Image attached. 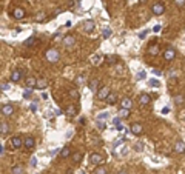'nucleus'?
Instances as JSON below:
<instances>
[{"label":"nucleus","mask_w":185,"mask_h":174,"mask_svg":"<svg viewBox=\"0 0 185 174\" xmlns=\"http://www.w3.org/2000/svg\"><path fill=\"white\" fill-rule=\"evenodd\" d=\"M45 59H46L49 63H56V62H59L60 54H59V51H57L56 48H49V49H46V53H45Z\"/></svg>","instance_id":"f257e3e1"},{"label":"nucleus","mask_w":185,"mask_h":174,"mask_svg":"<svg viewBox=\"0 0 185 174\" xmlns=\"http://www.w3.org/2000/svg\"><path fill=\"white\" fill-rule=\"evenodd\" d=\"M89 162L94 166H100V165L105 163V157L102 154H99V152H91L89 154Z\"/></svg>","instance_id":"f03ea898"},{"label":"nucleus","mask_w":185,"mask_h":174,"mask_svg":"<svg viewBox=\"0 0 185 174\" xmlns=\"http://www.w3.org/2000/svg\"><path fill=\"white\" fill-rule=\"evenodd\" d=\"M88 88L92 94H97V91L100 89V80L99 79H91L89 83H88Z\"/></svg>","instance_id":"7ed1b4c3"},{"label":"nucleus","mask_w":185,"mask_h":174,"mask_svg":"<svg viewBox=\"0 0 185 174\" xmlns=\"http://www.w3.org/2000/svg\"><path fill=\"white\" fill-rule=\"evenodd\" d=\"M151 11H153L154 16H162V14L165 13V5H163L162 2H156V3L151 6Z\"/></svg>","instance_id":"20e7f679"},{"label":"nucleus","mask_w":185,"mask_h":174,"mask_svg":"<svg viewBox=\"0 0 185 174\" xmlns=\"http://www.w3.org/2000/svg\"><path fill=\"white\" fill-rule=\"evenodd\" d=\"M110 93H111V91H110V88H108V86H100V89L97 91V94H96V96H97V99H99V100H107V97L110 96Z\"/></svg>","instance_id":"39448f33"},{"label":"nucleus","mask_w":185,"mask_h":174,"mask_svg":"<svg viewBox=\"0 0 185 174\" xmlns=\"http://www.w3.org/2000/svg\"><path fill=\"white\" fill-rule=\"evenodd\" d=\"M11 146H13L14 149L22 148V146H23V140H22V137H20V136H13V137H11Z\"/></svg>","instance_id":"423d86ee"},{"label":"nucleus","mask_w":185,"mask_h":174,"mask_svg":"<svg viewBox=\"0 0 185 174\" xmlns=\"http://www.w3.org/2000/svg\"><path fill=\"white\" fill-rule=\"evenodd\" d=\"M174 57H176V49H174V48H167V49L163 51V59H165L167 62H171Z\"/></svg>","instance_id":"0eeeda50"},{"label":"nucleus","mask_w":185,"mask_h":174,"mask_svg":"<svg viewBox=\"0 0 185 174\" xmlns=\"http://www.w3.org/2000/svg\"><path fill=\"white\" fill-rule=\"evenodd\" d=\"M151 102V96L150 94H147V93H144V94H140L139 96V103L142 105V106H145V105H148Z\"/></svg>","instance_id":"6e6552de"},{"label":"nucleus","mask_w":185,"mask_h":174,"mask_svg":"<svg viewBox=\"0 0 185 174\" xmlns=\"http://www.w3.org/2000/svg\"><path fill=\"white\" fill-rule=\"evenodd\" d=\"M13 17L17 19V20L23 19V17H25V10H22V8H16V10L13 11Z\"/></svg>","instance_id":"1a4fd4ad"},{"label":"nucleus","mask_w":185,"mask_h":174,"mask_svg":"<svg viewBox=\"0 0 185 174\" xmlns=\"http://www.w3.org/2000/svg\"><path fill=\"white\" fill-rule=\"evenodd\" d=\"M120 106H122V108H127V109H131V106H133V100H131L130 97H124V99L120 100Z\"/></svg>","instance_id":"9d476101"},{"label":"nucleus","mask_w":185,"mask_h":174,"mask_svg":"<svg viewBox=\"0 0 185 174\" xmlns=\"http://www.w3.org/2000/svg\"><path fill=\"white\" fill-rule=\"evenodd\" d=\"M14 113V106L13 105H2V114L3 116H11Z\"/></svg>","instance_id":"9b49d317"},{"label":"nucleus","mask_w":185,"mask_h":174,"mask_svg":"<svg viewBox=\"0 0 185 174\" xmlns=\"http://www.w3.org/2000/svg\"><path fill=\"white\" fill-rule=\"evenodd\" d=\"M76 43V37L74 36H65L63 37V45L65 46H73Z\"/></svg>","instance_id":"f8f14e48"},{"label":"nucleus","mask_w":185,"mask_h":174,"mask_svg":"<svg viewBox=\"0 0 185 174\" xmlns=\"http://www.w3.org/2000/svg\"><path fill=\"white\" fill-rule=\"evenodd\" d=\"M11 80H13L14 83L20 82V80H22V71H20V69H16V71H13V74H11Z\"/></svg>","instance_id":"ddd939ff"},{"label":"nucleus","mask_w":185,"mask_h":174,"mask_svg":"<svg viewBox=\"0 0 185 174\" xmlns=\"http://www.w3.org/2000/svg\"><path fill=\"white\" fill-rule=\"evenodd\" d=\"M23 146H25V148H28V149L34 148V139H33L31 136H26V137H25V140H23Z\"/></svg>","instance_id":"4468645a"},{"label":"nucleus","mask_w":185,"mask_h":174,"mask_svg":"<svg viewBox=\"0 0 185 174\" xmlns=\"http://www.w3.org/2000/svg\"><path fill=\"white\" fill-rule=\"evenodd\" d=\"M131 132H133L134 136L142 134V125H140V123H133V125H131Z\"/></svg>","instance_id":"2eb2a0df"},{"label":"nucleus","mask_w":185,"mask_h":174,"mask_svg":"<svg viewBox=\"0 0 185 174\" xmlns=\"http://www.w3.org/2000/svg\"><path fill=\"white\" fill-rule=\"evenodd\" d=\"M174 149H176V152H180V154H183V152H185V143H183L182 140L176 142V145H174Z\"/></svg>","instance_id":"dca6fc26"},{"label":"nucleus","mask_w":185,"mask_h":174,"mask_svg":"<svg viewBox=\"0 0 185 174\" xmlns=\"http://www.w3.org/2000/svg\"><path fill=\"white\" fill-rule=\"evenodd\" d=\"M65 114L69 116V117H74V116L77 114V108H76L74 105H71V106H68V108L65 109Z\"/></svg>","instance_id":"f3484780"},{"label":"nucleus","mask_w":185,"mask_h":174,"mask_svg":"<svg viewBox=\"0 0 185 174\" xmlns=\"http://www.w3.org/2000/svg\"><path fill=\"white\" fill-rule=\"evenodd\" d=\"M69 156H71L69 146H63V148L60 149V157H62V159H66V157H69Z\"/></svg>","instance_id":"a211bd4d"},{"label":"nucleus","mask_w":185,"mask_h":174,"mask_svg":"<svg viewBox=\"0 0 185 174\" xmlns=\"http://www.w3.org/2000/svg\"><path fill=\"white\" fill-rule=\"evenodd\" d=\"M8 132H10V126H8V123L2 122V123H0V134H2V136H6Z\"/></svg>","instance_id":"6ab92c4d"},{"label":"nucleus","mask_w":185,"mask_h":174,"mask_svg":"<svg viewBox=\"0 0 185 174\" xmlns=\"http://www.w3.org/2000/svg\"><path fill=\"white\" fill-rule=\"evenodd\" d=\"M46 80L45 79H37V83H36V86L34 88H37V89H45L46 88Z\"/></svg>","instance_id":"aec40b11"},{"label":"nucleus","mask_w":185,"mask_h":174,"mask_svg":"<svg viewBox=\"0 0 185 174\" xmlns=\"http://www.w3.org/2000/svg\"><path fill=\"white\" fill-rule=\"evenodd\" d=\"M108 105H114L116 102H117V96L114 94V93H110V96L107 97V100H105Z\"/></svg>","instance_id":"412c9836"},{"label":"nucleus","mask_w":185,"mask_h":174,"mask_svg":"<svg viewBox=\"0 0 185 174\" xmlns=\"http://www.w3.org/2000/svg\"><path fill=\"white\" fill-rule=\"evenodd\" d=\"M83 28H85V31H86V33H91L92 30H94V22H92V20H86Z\"/></svg>","instance_id":"4be33fe9"},{"label":"nucleus","mask_w":185,"mask_h":174,"mask_svg":"<svg viewBox=\"0 0 185 174\" xmlns=\"http://www.w3.org/2000/svg\"><path fill=\"white\" fill-rule=\"evenodd\" d=\"M148 54H150V56H157V54H159V46H157V45H151V46L148 48Z\"/></svg>","instance_id":"5701e85b"},{"label":"nucleus","mask_w":185,"mask_h":174,"mask_svg":"<svg viewBox=\"0 0 185 174\" xmlns=\"http://www.w3.org/2000/svg\"><path fill=\"white\" fill-rule=\"evenodd\" d=\"M11 174H23V166L17 165V166H13L11 169Z\"/></svg>","instance_id":"b1692460"},{"label":"nucleus","mask_w":185,"mask_h":174,"mask_svg":"<svg viewBox=\"0 0 185 174\" xmlns=\"http://www.w3.org/2000/svg\"><path fill=\"white\" fill-rule=\"evenodd\" d=\"M105 60H107V63L114 65V63L117 62V57H116V56H105Z\"/></svg>","instance_id":"393cba45"},{"label":"nucleus","mask_w":185,"mask_h":174,"mask_svg":"<svg viewBox=\"0 0 185 174\" xmlns=\"http://www.w3.org/2000/svg\"><path fill=\"white\" fill-rule=\"evenodd\" d=\"M36 83H37V79H34V77H28V79H26V86H28V88L36 86Z\"/></svg>","instance_id":"a878e982"},{"label":"nucleus","mask_w":185,"mask_h":174,"mask_svg":"<svg viewBox=\"0 0 185 174\" xmlns=\"http://www.w3.org/2000/svg\"><path fill=\"white\" fill-rule=\"evenodd\" d=\"M119 114H120L122 119H127V117H130V109H127V108H120Z\"/></svg>","instance_id":"bb28decb"},{"label":"nucleus","mask_w":185,"mask_h":174,"mask_svg":"<svg viewBox=\"0 0 185 174\" xmlns=\"http://www.w3.org/2000/svg\"><path fill=\"white\" fill-rule=\"evenodd\" d=\"M71 159H73L74 163H79V162L82 160V152H74V154L71 156Z\"/></svg>","instance_id":"cd10ccee"},{"label":"nucleus","mask_w":185,"mask_h":174,"mask_svg":"<svg viewBox=\"0 0 185 174\" xmlns=\"http://www.w3.org/2000/svg\"><path fill=\"white\" fill-rule=\"evenodd\" d=\"M183 102H185V100H183V96H176V97H174V103H176L177 106H179V105H183Z\"/></svg>","instance_id":"c85d7f7f"},{"label":"nucleus","mask_w":185,"mask_h":174,"mask_svg":"<svg viewBox=\"0 0 185 174\" xmlns=\"http://www.w3.org/2000/svg\"><path fill=\"white\" fill-rule=\"evenodd\" d=\"M34 43H36V37H30V39H26V40L23 42L25 46H30V45H34Z\"/></svg>","instance_id":"c756f323"},{"label":"nucleus","mask_w":185,"mask_h":174,"mask_svg":"<svg viewBox=\"0 0 185 174\" xmlns=\"http://www.w3.org/2000/svg\"><path fill=\"white\" fill-rule=\"evenodd\" d=\"M113 123L116 125V128H117L119 131L122 129V125H120V119H119V117H116V119H113Z\"/></svg>","instance_id":"7c9ffc66"},{"label":"nucleus","mask_w":185,"mask_h":174,"mask_svg":"<svg viewBox=\"0 0 185 174\" xmlns=\"http://www.w3.org/2000/svg\"><path fill=\"white\" fill-rule=\"evenodd\" d=\"M96 174H107V169H105V166H97L96 168Z\"/></svg>","instance_id":"2f4dec72"},{"label":"nucleus","mask_w":185,"mask_h":174,"mask_svg":"<svg viewBox=\"0 0 185 174\" xmlns=\"http://www.w3.org/2000/svg\"><path fill=\"white\" fill-rule=\"evenodd\" d=\"M73 99H79V93H77V89H69V93H68Z\"/></svg>","instance_id":"473e14b6"},{"label":"nucleus","mask_w":185,"mask_h":174,"mask_svg":"<svg viewBox=\"0 0 185 174\" xmlns=\"http://www.w3.org/2000/svg\"><path fill=\"white\" fill-rule=\"evenodd\" d=\"M97 128H99L100 131H104V129L107 128V125H105V123H104L102 120H97Z\"/></svg>","instance_id":"72a5a7b5"},{"label":"nucleus","mask_w":185,"mask_h":174,"mask_svg":"<svg viewBox=\"0 0 185 174\" xmlns=\"http://www.w3.org/2000/svg\"><path fill=\"white\" fill-rule=\"evenodd\" d=\"M174 5L179 6V8H182V6L185 5V0H174Z\"/></svg>","instance_id":"f704fd0d"},{"label":"nucleus","mask_w":185,"mask_h":174,"mask_svg":"<svg viewBox=\"0 0 185 174\" xmlns=\"http://www.w3.org/2000/svg\"><path fill=\"white\" fill-rule=\"evenodd\" d=\"M100 60H102V57H100V56H94V62H92V63H94V65L97 66V65H100Z\"/></svg>","instance_id":"c9c22d12"},{"label":"nucleus","mask_w":185,"mask_h":174,"mask_svg":"<svg viewBox=\"0 0 185 174\" xmlns=\"http://www.w3.org/2000/svg\"><path fill=\"white\" fill-rule=\"evenodd\" d=\"M110 36H111V30H110V28L104 30V37H110Z\"/></svg>","instance_id":"e433bc0d"},{"label":"nucleus","mask_w":185,"mask_h":174,"mask_svg":"<svg viewBox=\"0 0 185 174\" xmlns=\"http://www.w3.org/2000/svg\"><path fill=\"white\" fill-rule=\"evenodd\" d=\"M104 119H108V113H100L99 114V120H104Z\"/></svg>","instance_id":"4c0bfd02"},{"label":"nucleus","mask_w":185,"mask_h":174,"mask_svg":"<svg viewBox=\"0 0 185 174\" xmlns=\"http://www.w3.org/2000/svg\"><path fill=\"white\" fill-rule=\"evenodd\" d=\"M83 83V77L82 76H79L77 79H76V85H82Z\"/></svg>","instance_id":"58836bf2"},{"label":"nucleus","mask_w":185,"mask_h":174,"mask_svg":"<svg viewBox=\"0 0 185 174\" xmlns=\"http://www.w3.org/2000/svg\"><path fill=\"white\" fill-rule=\"evenodd\" d=\"M147 77V74H145V71H140L139 74H137V79H145Z\"/></svg>","instance_id":"ea45409f"},{"label":"nucleus","mask_w":185,"mask_h":174,"mask_svg":"<svg viewBox=\"0 0 185 174\" xmlns=\"http://www.w3.org/2000/svg\"><path fill=\"white\" fill-rule=\"evenodd\" d=\"M8 89V83L6 82H2V91H6Z\"/></svg>","instance_id":"a19ab883"},{"label":"nucleus","mask_w":185,"mask_h":174,"mask_svg":"<svg viewBox=\"0 0 185 174\" xmlns=\"http://www.w3.org/2000/svg\"><path fill=\"white\" fill-rule=\"evenodd\" d=\"M150 85H153V86H159V82H157V80H150Z\"/></svg>","instance_id":"79ce46f5"},{"label":"nucleus","mask_w":185,"mask_h":174,"mask_svg":"<svg viewBox=\"0 0 185 174\" xmlns=\"http://www.w3.org/2000/svg\"><path fill=\"white\" fill-rule=\"evenodd\" d=\"M31 93H33V91H31V89L28 88V89L25 91V97H30V96H31Z\"/></svg>","instance_id":"37998d69"},{"label":"nucleus","mask_w":185,"mask_h":174,"mask_svg":"<svg viewBox=\"0 0 185 174\" xmlns=\"http://www.w3.org/2000/svg\"><path fill=\"white\" fill-rule=\"evenodd\" d=\"M31 165H33V166H36V165H37V159H36V157H33V159H31Z\"/></svg>","instance_id":"c03bdc74"},{"label":"nucleus","mask_w":185,"mask_h":174,"mask_svg":"<svg viewBox=\"0 0 185 174\" xmlns=\"http://www.w3.org/2000/svg\"><path fill=\"white\" fill-rule=\"evenodd\" d=\"M36 19H37V20H42V19H45V14L42 13V14H39V16H37Z\"/></svg>","instance_id":"a18cd8bd"},{"label":"nucleus","mask_w":185,"mask_h":174,"mask_svg":"<svg viewBox=\"0 0 185 174\" xmlns=\"http://www.w3.org/2000/svg\"><path fill=\"white\" fill-rule=\"evenodd\" d=\"M162 113H163V114H168V113H170V108H168V106H165V108L162 109Z\"/></svg>","instance_id":"49530a36"},{"label":"nucleus","mask_w":185,"mask_h":174,"mask_svg":"<svg viewBox=\"0 0 185 174\" xmlns=\"http://www.w3.org/2000/svg\"><path fill=\"white\" fill-rule=\"evenodd\" d=\"M0 154L5 156V146H0Z\"/></svg>","instance_id":"de8ad7c7"},{"label":"nucleus","mask_w":185,"mask_h":174,"mask_svg":"<svg viewBox=\"0 0 185 174\" xmlns=\"http://www.w3.org/2000/svg\"><path fill=\"white\" fill-rule=\"evenodd\" d=\"M153 73H154V74H156V76H160V74H162V73H160V71H159V69H153Z\"/></svg>","instance_id":"09e8293b"},{"label":"nucleus","mask_w":185,"mask_h":174,"mask_svg":"<svg viewBox=\"0 0 185 174\" xmlns=\"http://www.w3.org/2000/svg\"><path fill=\"white\" fill-rule=\"evenodd\" d=\"M54 114H56V116H60V114H62V111H60V109H56V111H54Z\"/></svg>","instance_id":"8fccbe9b"},{"label":"nucleus","mask_w":185,"mask_h":174,"mask_svg":"<svg viewBox=\"0 0 185 174\" xmlns=\"http://www.w3.org/2000/svg\"><path fill=\"white\" fill-rule=\"evenodd\" d=\"M85 122H86V119H85V117H82V119H80V125H85Z\"/></svg>","instance_id":"3c124183"},{"label":"nucleus","mask_w":185,"mask_h":174,"mask_svg":"<svg viewBox=\"0 0 185 174\" xmlns=\"http://www.w3.org/2000/svg\"><path fill=\"white\" fill-rule=\"evenodd\" d=\"M119 174H128V172H127V171H120Z\"/></svg>","instance_id":"603ef678"},{"label":"nucleus","mask_w":185,"mask_h":174,"mask_svg":"<svg viewBox=\"0 0 185 174\" xmlns=\"http://www.w3.org/2000/svg\"><path fill=\"white\" fill-rule=\"evenodd\" d=\"M140 2H147V0H140Z\"/></svg>","instance_id":"864d4df0"}]
</instances>
